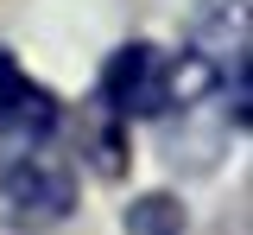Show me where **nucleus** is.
<instances>
[{"label": "nucleus", "mask_w": 253, "mask_h": 235, "mask_svg": "<svg viewBox=\"0 0 253 235\" xmlns=\"http://www.w3.org/2000/svg\"><path fill=\"white\" fill-rule=\"evenodd\" d=\"M76 210V172L57 159V146L0 159V223L6 229H57Z\"/></svg>", "instance_id": "nucleus-1"}, {"label": "nucleus", "mask_w": 253, "mask_h": 235, "mask_svg": "<svg viewBox=\"0 0 253 235\" xmlns=\"http://www.w3.org/2000/svg\"><path fill=\"white\" fill-rule=\"evenodd\" d=\"M101 108H114L121 121L165 115V51L158 45H121L101 70Z\"/></svg>", "instance_id": "nucleus-2"}, {"label": "nucleus", "mask_w": 253, "mask_h": 235, "mask_svg": "<svg viewBox=\"0 0 253 235\" xmlns=\"http://www.w3.org/2000/svg\"><path fill=\"white\" fill-rule=\"evenodd\" d=\"M221 70L215 58H203V51H177V58H165V108H203V102L215 96Z\"/></svg>", "instance_id": "nucleus-4"}, {"label": "nucleus", "mask_w": 253, "mask_h": 235, "mask_svg": "<svg viewBox=\"0 0 253 235\" xmlns=\"http://www.w3.org/2000/svg\"><path fill=\"white\" fill-rule=\"evenodd\" d=\"M13 83H19V64H13V58H6V51H0V96H6V89H13Z\"/></svg>", "instance_id": "nucleus-7"}, {"label": "nucleus", "mask_w": 253, "mask_h": 235, "mask_svg": "<svg viewBox=\"0 0 253 235\" xmlns=\"http://www.w3.org/2000/svg\"><path fill=\"white\" fill-rule=\"evenodd\" d=\"M126 121L114 115V108H101L89 127H83V146H89V159H95V172H108V178H121L126 172V134H121Z\"/></svg>", "instance_id": "nucleus-6"}, {"label": "nucleus", "mask_w": 253, "mask_h": 235, "mask_svg": "<svg viewBox=\"0 0 253 235\" xmlns=\"http://www.w3.org/2000/svg\"><path fill=\"white\" fill-rule=\"evenodd\" d=\"M184 229H190V216L171 191H146L121 210V235H184Z\"/></svg>", "instance_id": "nucleus-5"}, {"label": "nucleus", "mask_w": 253, "mask_h": 235, "mask_svg": "<svg viewBox=\"0 0 253 235\" xmlns=\"http://www.w3.org/2000/svg\"><path fill=\"white\" fill-rule=\"evenodd\" d=\"M57 121H63L57 96L19 76V83L0 96V159H13V153H38V146H57Z\"/></svg>", "instance_id": "nucleus-3"}]
</instances>
